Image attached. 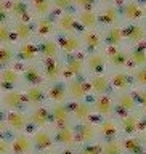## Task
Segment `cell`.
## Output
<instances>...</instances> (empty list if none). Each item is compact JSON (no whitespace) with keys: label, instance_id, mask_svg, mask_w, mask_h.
Instances as JSON below:
<instances>
[{"label":"cell","instance_id":"obj_37","mask_svg":"<svg viewBox=\"0 0 146 154\" xmlns=\"http://www.w3.org/2000/svg\"><path fill=\"white\" fill-rule=\"evenodd\" d=\"M39 50H40V58H61L63 56L56 37L39 40Z\"/></svg>","mask_w":146,"mask_h":154},{"label":"cell","instance_id":"obj_22","mask_svg":"<svg viewBox=\"0 0 146 154\" xmlns=\"http://www.w3.org/2000/svg\"><path fill=\"white\" fill-rule=\"evenodd\" d=\"M85 64H87V75L109 72V64H108V58H106L104 50L95 51V53H87Z\"/></svg>","mask_w":146,"mask_h":154},{"label":"cell","instance_id":"obj_39","mask_svg":"<svg viewBox=\"0 0 146 154\" xmlns=\"http://www.w3.org/2000/svg\"><path fill=\"white\" fill-rule=\"evenodd\" d=\"M79 23L84 29H100L98 8L96 10H76Z\"/></svg>","mask_w":146,"mask_h":154},{"label":"cell","instance_id":"obj_41","mask_svg":"<svg viewBox=\"0 0 146 154\" xmlns=\"http://www.w3.org/2000/svg\"><path fill=\"white\" fill-rule=\"evenodd\" d=\"M29 2H31V8H32L34 14H36V18L50 16V14L55 13L51 0H29Z\"/></svg>","mask_w":146,"mask_h":154},{"label":"cell","instance_id":"obj_52","mask_svg":"<svg viewBox=\"0 0 146 154\" xmlns=\"http://www.w3.org/2000/svg\"><path fill=\"white\" fill-rule=\"evenodd\" d=\"M100 5H113V3H120L122 0H98Z\"/></svg>","mask_w":146,"mask_h":154},{"label":"cell","instance_id":"obj_27","mask_svg":"<svg viewBox=\"0 0 146 154\" xmlns=\"http://www.w3.org/2000/svg\"><path fill=\"white\" fill-rule=\"evenodd\" d=\"M124 35L127 45L146 42V21L144 23H124Z\"/></svg>","mask_w":146,"mask_h":154},{"label":"cell","instance_id":"obj_49","mask_svg":"<svg viewBox=\"0 0 146 154\" xmlns=\"http://www.w3.org/2000/svg\"><path fill=\"white\" fill-rule=\"evenodd\" d=\"M133 93L138 100L140 111H146V87H137L133 88Z\"/></svg>","mask_w":146,"mask_h":154},{"label":"cell","instance_id":"obj_47","mask_svg":"<svg viewBox=\"0 0 146 154\" xmlns=\"http://www.w3.org/2000/svg\"><path fill=\"white\" fill-rule=\"evenodd\" d=\"M0 154H13V138L8 133H0Z\"/></svg>","mask_w":146,"mask_h":154},{"label":"cell","instance_id":"obj_2","mask_svg":"<svg viewBox=\"0 0 146 154\" xmlns=\"http://www.w3.org/2000/svg\"><path fill=\"white\" fill-rule=\"evenodd\" d=\"M85 51L74 53V55L63 56V63H64V71H63V79L71 80L80 75H87V64H85Z\"/></svg>","mask_w":146,"mask_h":154},{"label":"cell","instance_id":"obj_7","mask_svg":"<svg viewBox=\"0 0 146 154\" xmlns=\"http://www.w3.org/2000/svg\"><path fill=\"white\" fill-rule=\"evenodd\" d=\"M120 5V13H122L124 23H144L146 11L143 0H122Z\"/></svg>","mask_w":146,"mask_h":154},{"label":"cell","instance_id":"obj_55","mask_svg":"<svg viewBox=\"0 0 146 154\" xmlns=\"http://www.w3.org/2000/svg\"><path fill=\"white\" fill-rule=\"evenodd\" d=\"M143 5H144V11H146V0H143Z\"/></svg>","mask_w":146,"mask_h":154},{"label":"cell","instance_id":"obj_6","mask_svg":"<svg viewBox=\"0 0 146 154\" xmlns=\"http://www.w3.org/2000/svg\"><path fill=\"white\" fill-rule=\"evenodd\" d=\"M98 18H100V29L113 27V26H122L124 18L120 13V5H100L98 7Z\"/></svg>","mask_w":146,"mask_h":154},{"label":"cell","instance_id":"obj_25","mask_svg":"<svg viewBox=\"0 0 146 154\" xmlns=\"http://www.w3.org/2000/svg\"><path fill=\"white\" fill-rule=\"evenodd\" d=\"M47 98L48 104H56V103H67L69 101V93H67V82L64 79L50 82L47 84Z\"/></svg>","mask_w":146,"mask_h":154},{"label":"cell","instance_id":"obj_35","mask_svg":"<svg viewBox=\"0 0 146 154\" xmlns=\"http://www.w3.org/2000/svg\"><path fill=\"white\" fill-rule=\"evenodd\" d=\"M13 27L16 32L18 42H29L37 38L36 23L34 21H13Z\"/></svg>","mask_w":146,"mask_h":154},{"label":"cell","instance_id":"obj_29","mask_svg":"<svg viewBox=\"0 0 146 154\" xmlns=\"http://www.w3.org/2000/svg\"><path fill=\"white\" fill-rule=\"evenodd\" d=\"M11 138H13V154H36L32 130L23 133H14L11 135Z\"/></svg>","mask_w":146,"mask_h":154},{"label":"cell","instance_id":"obj_23","mask_svg":"<svg viewBox=\"0 0 146 154\" xmlns=\"http://www.w3.org/2000/svg\"><path fill=\"white\" fill-rule=\"evenodd\" d=\"M76 128V137H77V144H87L92 141L100 140L98 135V125H96V119L95 120H89V122H79L74 124Z\"/></svg>","mask_w":146,"mask_h":154},{"label":"cell","instance_id":"obj_3","mask_svg":"<svg viewBox=\"0 0 146 154\" xmlns=\"http://www.w3.org/2000/svg\"><path fill=\"white\" fill-rule=\"evenodd\" d=\"M0 104H2V111H27L29 103L23 88H14L8 91H2L0 96Z\"/></svg>","mask_w":146,"mask_h":154},{"label":"cell","instance_id":"obj_21","mask_svg":"<svg viewBox=\"0 0 146 154\" xmlns=\"http://www.w3.org/2000/svg\"><path fill=\"white\" fill-rule=\"evenodd\" d=\"M40 66H42L43 74H45L47 84L63 79V71H64L63 56L61 58H42V60H40Z\"/></svg>","mask_w":146,"mask_h":154},{"label":"cell","instance_id":"obj_48","mask_svg":"<svg viewBox=\"0 0 146 154\" xmlns=\"http://www.w3.org/2000/svg\"><path fill=\"white\" fill-rule=\"evenodd\" d=\"M76 10H96L100 7L98 0H74Z\"/></svg>","mask_w":146,"mask_h":154},{"label":"cell","instance_id":"obj_12","mask_svg":"<svg viewBox=\"0 0 146 154\" xmlns=\"http://www.w3.org/2000/svg\"><path fill=\"white\" fill-rule=\"evenodd\" d=\"M108 74H109L114 93L135 88V80H133V75H132V69H111Z\"/></svg>","mask_w":146,"mask_h":154},{"label":"cell","instance_id":"obj_8","mask_svg":"<svg viewBox=\"0 0 146 154\" xmlns=\"http://www.w3.org/2000/svg\"><path fill=\"white\" fill-rule=\"evenodd\" d=\"M32 140H34L36 152H43V151L58 149L53 127H48V128H32Z\"/></svg>","mask_w":146,"mask_h":154},{"label":"cell","instance_id":"obj_51","mask_svg":"<svg viewBox=\"0 0 146 154\" xmlns=\"http://www.w3.org/2000/svg\"><path fill=\"white\" fill-rule=\"evenodd\" d=\"M140 130L146 133V111H140Z\"/></svg>","mask_w":146,"mask_h":154},{"label":"cell","instance_id":"obj_17","mask_svg":"<svg viewBox=\"0 0 146 154\" xmlns=\"http://www.w3.org/2000/svg\"><path fill=\"white\" fill-rule=\"evenodd\" d=\"M104 53L108 58L109 71L111 69H129V50L124 47H104Z\"/></svg>","mask_w":146,"mask_h":154},{"label":"cell","instance_id":"obj_11","mask_svg":"<svg viewBox=\"0 0 146 154\" xmlns=\"http://www.w3.org/2000/svg\"><path fill=\"white\" fill-rule=\"evenodd\" d=\"M114 96H116V116L117 117H122L125 114L140 111L138 100L135 96L133 90L119 91V93H114Z\"/></svg>","mask_w":146,"mask_h":154},{"label":"cell","instance_id":"obj_50","mask_svg":"<svg viewBox=\"0 0 146 154\" xmlns=\"http://www.w3.org/2000/svg\"><path fill=\"white\" fill-rule=\"evenodd\" d=\"M58 154H79V146H72V148H58Z\"/></svg>","mask_w":146,"mask_h":154},{"label":"cell","instance_id":"obj_32","mask_svg":"<svg viewBox=\"0 0 146 154\" xmlns=\"http://www.w3.org/2000/svg\"><path fill=\"white\" fill-rule=\"evenodd\" d=\"M119 122H120V130H122V137L141 135V130H140V111L119 117Z\"/></svg>","mask_w":146,"mask_h":154},{"label":"cell","instance_id":"obj_15","mask_svg":"<svg viewBox=\"0 0 146 154\" xmlns=\"http://www.w3.org/2000/svg\"><path fill=\"white\" fill-rule=\"evenodd\" d=\"M56 26H58V32H63V34H80L84 31V27L79 23L76 10L74 11L56 13Z\"/></svg>","mask_w":146,"mask_h":154},{"label":"cell","instance_id":"obj_38","mask_svg":"<svg viewBox=\"0 0 146 154\" xmlns=\"http://www.w3.org/2000/svg\"><path fill=\"white\" fill-rule=\"evenodd\" d=\"M122 148H124V154H146L141 135L122 137Z\"/></svg>","mask_w":146,"mask_h":154},{"label":"cell","instance_id":"obj_24","mask_svg":"<svg viewBox=\"0 0 146 154\" xmlns=\"http://www.w3.org/2000/svg\"><path fill=\"white\" fill-rule=\"evenodd\" d=\"M69 108L74 117V124L79 122H89V120L98 119L93 112L90 100H80V101H69Z\"/></svg>","mask_w":146,"mask_h":154},{"label":"cell","instance_id":"obj_19","mask_svg":"<svg viewBox=\"0 0 146 154\" xmlns=\"http://www.w3.org/2000/svg\"><path fill=\"white\" fill-rule=\"evenodd\" d=\"M45 84H47V79H45V74L42 71L40 61L23 64V87L45 85Z\"/></svg>","mask_w":146,"mask_h":154},{"label":"cell","instance_id":"obj_44","mask_svg":"<svg viewBox=\"0 0 146 154\" xmlns=\"http://www.w3.org/2000/svg\"><path fill=\"white\" fill-rule=\"evenodd\" d=\"M103 154H124L122 137H120V138H114V140H108V141H104Z\"/></svg>","mask_w":146,"mask_h":154},{"label":"cell","instance_id":"obj_26","mask_svg":"<svg viewBox=\"0 0 146 154\" xmlns=\"http://www.w3.org/2000/svg\"><path fill=\"white\" fill-rule=\"evenodd\" d=\"M36 34H37V40L42 38H50L58 35V26H56V16H40L36 18Z\"/></svg>","mask_w":146,"mask_h":154},{"label":"cell","instance_id":"obj_40","mask_svg":"<svg viewBox=\"0 0 146 154\" xmlns=\"http://www.w3.org/2000/svg\"><path fill=\"white\" fill-rule=\"evenodd\" d=\"M18 63L16 45L14 43H2L0 45V66L8 67Z\"/></svg>","mask_w":146,"mask_h":154},{"label":"cell","instance_id":"obj_9","mask_svg":"<svg viewBox=\"0 0 146 154\" xmlns=\"http://www.w3.org/2000/svg\"><path fill=\"white\" fill-rule=\"evenodd\" d=\"M66 82H67L69 101H80V100H90L92 98L89 75H80V77H76V79H71Z\"/></svg>","mask_w":146,"mask_h":154},{"label":"cell","instance_id":"obj_30","mask_svg":"<svg viewBox=\"0 0 146 154\" xmlns=\"http://www.w3.org/2000/svg\"><path fill=\"white\" fill-rule=\"evenodd\" d=\"M55 132V140L58 148H72L79 146L76 137V128L74 125H64V127H53Z\"/></svg>","mask_w":146,"mask_h":154},{"label":"cell","instance_id":"obj_13","mask_svg":"<svg viewBox=\"0 0 146 154\" xmlns=\"http://www.w3.org/2000/svg\"><path fill=\"white\" fill-rule=\"evenodd\" d=\"M16 56H18V63L21 64H27V63H39L42 60L40 58V50H39V40L29 42H18L16 43Z\"/></svg>","mask_w":146,"mask_h":154},{"label":"cell","instance_id":"obj_1","mask_svg":"<svg viewBox=\"0 0 146 154\" xmlns=\"http://www.w3.org/2000/svg\"><path fill=\"white\" fill-rule=\"evenodd\" d=\"M32 130L27 111H2L0 119V133H23Z\"/></svg>","mask_w":146,"mask_h":154},{"label":"cell","instance_id":"obj_28","mask_svg":"<svg viewBox=\"0 0 146 154\" xmlns=\"http://www.w3.org/2000/svg\"><path fill=\"white\" fill-rule=\"evenodd\" d=\"M51 116H53V127H64V125H74L69 101L67 103H56L50 104Z\"/></svg>","mask_w":146,"mask_h":154},{"label":"cell","instance_id":"obj_16","mask_svg":"<svg viewBox=\"0 0 146 154\" xmlns=\"http://www.w3.org/2000/svg\"><path fill=\"white\" fill-rule=\"evenodd\" d=\"M56 40H58V43H60L63 56L84 51V42H82L80 34H63V32H58Z\"/></svg>","mask_w":146,"mask_h":154},{"label":"cell","instance_id":"obj_20","mask_svg":"<svg viewBox=\"0 0 146 154\" xmlns=\"http://www.w3.org/2000/svg\"><path fill=\"white\" fill-rule=\"evenodd\" d=\"M82 42H84V51L85 53H95L104 50V38L101 29H84L80 32Z\"/></svg>","mask_w":146,"mask_h":154},{"label":"cell","instance_id":"obj_46","mask_svg":"<svg viewBox=\"0 0 146 154\" xmlns=\"http://www.w3.org/2000/svg\"><path fill=\"white\" fill-rule=\"evenodd\" d=\"M55 13H63V11H74L76 5L74 0H51Z\"/></svg>","mask_w":146,"mask_h":154},{"label":"cell","instance_id":"obj_5","mask_svg":"<svg viewBox=\"0 0 146 154\" xmlns=\"http://www.w3.org/2000/svg\"><path fill=\"white\" fill-rule=\"evenodd\" d=\"M0 88L2 91L23 88V64L16 63L13 66L2 67L0 71Z\"/></svg>","mask_w":146,"mask_h":154},{"label":"cell","instance_id":"obj_14","mask_svg":"<svg viewBox=\"0 0 146 154\" xmlns=\"http://www.w3.org/2000/svg\"><path fill=\"white\" fill-rule=\"evenodd\" d=\"M96 125H98L100 140H103V141H108V140H114V138L122 137L119 117H101V119H96Z\"/></svg>","mask_w":146,"mask_h":154},{"label":"cell","instance_id":"obj_53","mask_svg":"<svg viewBox=\"0 0 146 154\" xmlns=\"http://www.w3.org/2000/svg\"><path fill=\"white\" fill-rule=\"evenodd\" d=\"M36 154H58V149H51V151H43V152H36Z\"/></svg>","mask_w":146,"mask_h":154},{"label":"cell","instance_id":"obj_31","mask_svg":"<svg viewBox=\"0 0 146 154\" xmlns=\"http://www.w3.org/2000/svg\"><path fill=\"white\" fill-rule=\"evenodd\" d=\"M89 82H90V90L92 95H104V93H114L113 91V85H111V79L109 74H95V75H89Z\"/></svg>","mask_w":146,"mask_h":154},{"label":"cell","instance_id":"obj_42","mask_svg":"<svg viewBox=\"0 0 146 154\" xmlns=\"http://www.w3.org/2000/svg\"><path fill=\"white\" fill-rule=\"evenodd\" d=\"M0 43H18L16 32L13 27V21H2L0 23Z\"/></svg>","mask_w":146,"mask_h":154},{"label":"cell","instance_id":"obj_4","mask_svg":"<svg viewBox=\"0 0 146 154\" xmlns=\"http://www.w3.org/2000/svg\"><path fill=\"white\" fill-rule=\"evenodd\" d=\"M93 112L98 119L101 117H117L116 116V96L114 93L92 95L90 98Z\"/></svg>","mask_w":146,"mask_h":154},{"label":"cell","instance_id":"obj_54","mask_svg":"<svg viewBox=\"0 0 146 154\" xmlns=\"http://www.w3.org/2000/svg\"><path fill=\"white\" fill-rule=\"evenodd\" d=\"M141 137H143V143H144V149H146V133H141Z\"/></svg>","mask_w":146,"mask_h":154},{"label":"cell","instance_id":"obj_45","mask_svg":"<svg viewBox=\"0 0 146 154\" xmlns=\"http://www.w3.org/2000/svg\"><path fill=\"white\" fill-rule=\"evenodd\" d=\"M132 75L135 80V88L137 87H146V64L132 69Z\"/></svg>","mask_w":146,"mask_h":154},{"label":"cell","instance_id":"obj_18","mask_svg":"<svg viewBox=\"0 0 146 154\" xmlns=\"http://www.w3.org/2000/svg\"><path fill=\"white\" fill-rule=\"evenodd\" d=\"M11 21H36L29 0H7Z\"/></svg>","mask_w":146,"mask_h":154},{"label":"cell","instance_id":"obj_33","mask_svg":"<svg viewBox=\"0 0 146 154\" xmlns=\"http://www.w3.org/2000/svg\"><path fill=\"white\" fill-rule=\"evenodd\" d=\"M45 85H47V84H45ZM45 85L24 87V93H26L29 108H32V106H40V104H48L47 87H45Z\"/></svg>","mask_w":146,"mask_h":154},{"label":"cell","instance_id":"obj_34","mask_svg":"<svg viewBox=\"0 0 146 154\" xmlns=\"http://www.w3.org/2000/svg\"><path fill=\"white\" fill-rule=\"evenodd\" d=\"M129 50V69H135L138 66L146 64V42L127 45Z\"/></svg>","mask_w":146,"mask_h":154},{"label":"cell","instance_id":"obj_43","mask_svg":"<svg viewBox=\"0 0 146 154\" xmlns=\"http://www.w3.org/2000/svg\"><path fill=\"white\" fill-rule=\"evenodd\" d=\"M104 149V141L103 140H96V141L80 144L79 146V154H103Z\"/></svg>","mask_w":146,"mask_h":154},{"label":"cell","instance_id":"obj_36","mask_svg":"<svg viewBox=\"0 0 146 154\" xmlns=\"http://www.w3.org/2000/svg\"><path fill=\"white\" fill-rule=\"evenodd\" d=\"M101 31H103V38H104L106 47H124V45H127V43H125V35H124L122 26L106 27V29H101Z\"/></svg>","mask_w":146,"mask_h":154},{"label":"cell","instance_id":"obj_10","mask_svg":"<svg viewBox=\"0 0 146 154\" xmlns=\"http://www.w3.org/2000/svg\"><path fill=\"white\" fill-rule=\"evenodd\" d=\"M29 120H31L32 128H48L53 127V116L50 104H40V106H32L27 109Z\"/></svg>","mask_w":146,"mask_h":154}]
</instances>
